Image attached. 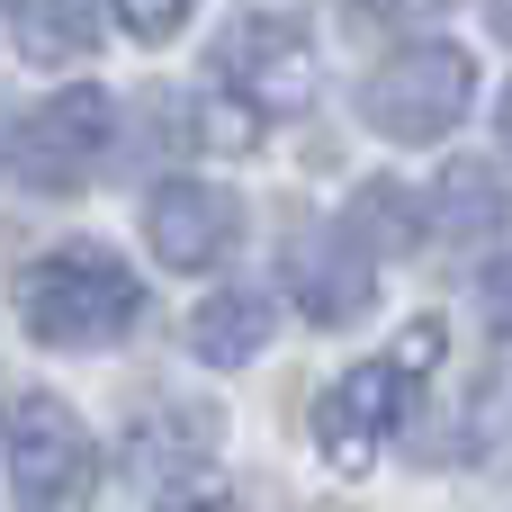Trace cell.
Here are the masks:
<instances>
[{"label": "cell", "instance_id": "obj_5", "mask_svg": "<svg viewBox=\"0 0 512 512\" xmlns=\"http://www.w3.org/2000/svg\"><path fill=\"white\" fill-rule=\"evenodd\" d=\"M0 468H9V495L27 512H72L90 495V477H99V450H90V432L72 423V405H54V396H18V414L0 423Z\"/></svg>", "mask_w": 512, "mask_h": 512}, {"label": "cell", "instance_id": "obj_4", "mask_svg": "<svg viewBox=\"0 0 512 512\" xmlns=\"http://www.w3.org/2000/svg\"><path fill=\"white\" fill-rule=\"evenodd\" d=\"M108 144H117V99H108L99 81H81V90L36 99V108L9 126V171H18L27 189H81V180L108 162Z\"/></svg>", "mask_w": 512, "mask_h": 512}, {"label": "cell", "instance_id": "obj_3", "mask_svg": "<svg viewBox=\"0 0 512 512\" xmlns=\"http://www.w3.org/2000/svg\"><path fill=\"white\" fill-rule=\"evenodd\" d=\"M468 99H477V63L459 45H405V54H387L369 72L360 117L378 135H396V144H432V135H450L468 117Z\"/></svg>", "mask_w": 512, "mask_h": 512}, {"label": "cell", "instance_id": "obj_6", "mask_svg": "<svg viewBox=\"0 0 512 512\" xmlns=\"http://www.w3.org/2000/svg\"><path fill=\"white\" fill-rule=\"evenodd\" d=\"M216 81H234V99L243 108H288L306 81H315V54H306V36L288 27V18H243L225 45H216Z\"/></svg>", "mask_w": 512, "mask_h": 512}, {"label": "cell", "instance_id": "obj_9", "mask_svg": "<svg viewBox=\"0 0 512 512\" xmlns=\"http://www.w3.org/2000/svg\"><path fill=\"white\" fill-rule=\"evenodd\" d=\"M270 297L261 288H225V297H207L198 315H189V351L207 360V369H243L261 342H270Z\"/></svg>", "mask_w": 512, "mask_h": 512}, {"label": "cell", "instance_id": "obj_8", "mask_svg": "<svg viewBox=\"0 0 512 512\" xmlns=\"http://www.w3.org/2000/svg\"><path fill=\"white\" fill-rule=\"evenodd\" d=\"M216 459V423L207 414H189V405H171V414H144L135 432H126V477L135 486H162V495H180L198 468Z\"/></svg>", "mask_w": 512, "mask_h": 512}, {"label": "cell", "instance_id": "obj_2", "mask_svg": "<svg viewBox=\"0 0 512 512\" xmlns=\"http://www.w3.org/2000/svg\"><path fill=\"white\" fill-rule=\"evenodd\" d=\"M135 315H144V279L99 243H63L18 270V324L45 351H108L135 333Z\"/></svg>", "mask_w": 512, "mask_h": 512}, {"label": "cell", "instance_id": "obj_13", "mask_svg": "<svg viewBox=\"0 0 512 512\" xmlns=\"http://www.w3.org/2000/svg\"><path fill=\"white\" fill-rule=\"evenodd\" d=\"M180 18H189V0H117V27H126V36H144V45H162Z\"/></svg>", "mask_w": 512, "mask_h": 512}, {"label": "cell", "instance_id": "obj_7", "mask_svg": "<svg viewBox=\"0 0 512 512\" xmlns=\"http://www.w3.org/2000/svg\"><path fill=\"white\" fill-rule=\"evenodd\" d=\"M234 198L225 189H207V180H162L153 198H144V234H153V252H162V270H216L225 252H234Z\"/></svg>", "mask_w": 512, "mask_h": 512}, {"label": "cell", "instance_id": "obj_11", "mask_svg": "<svg viewBox=\"0 0 512 512\" xmlns=\"http://www.w3.org/2000/svg\"><path fill=\"white\" fill-rule=\"evenodd\" d=\"M342 243H351L360 261H405V252L423 243V216H414V198H405L396 180H378V189H360V198H351Z\"/></svg>", "mask_w": 512, "mask_h": 512}, {"label": "cell", "instance_id": "obj_10", "mask_svg": "<svg viewBox=\"0 0 512 512\" xmlns=\"http://www.w3.org/2000/svg\"><path fill=\"white\" fill-rule=\"evenodd\" d=\"M99 36V0H9V45L27 63H81Z\"/></svg>", "mask_w": 512, "mask_h": 512}, {"label": "cell", "instance_id": "obj_14", "mask_svg": "<svg viewBox=\"0 0 512 512\" xmlns=\"http://www.w3.org/2000/svg\"><path fill=\"white\" fill-rule=\"evenodd\" d=\"M351 9H360V18H378V27H387V18H414V9H423V0H351Z\"/></svg>", "mask_w": 512, "mask_h": 512}, {"label": "cell", "instance_id": "obj_1", "mask_svg": "<svg viewBox=\"0 0 512 512\" xmlns=\"http://www.w3.org/2000/svg\"><path fill=\"white\" fill-rule=\"evenodd\" d=\"M441 351H450V324L441 315H414L378 360H360L324 405H315V450L342 468V477H360L405 423H414V405H423V378L441 369Z\"/></svg>", "mask_w": 512, "mask_h": 512}, {"label": "cell", "instance_id": "obj_12", "mask_svg": "<svg viewBox=\"0 0 512 512\" xmlns=\"http://www.w3.org/2000/svg\"><path fill=\"white\" fill-rule=\"evenodd\" d=\"M432 216L450 225V243H495V225H504V189H495V171H486V162H450L441 189H432Z\"/></svg>", "mask_w": 512, "mask_h": 512}]
</instances>
